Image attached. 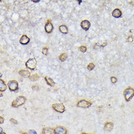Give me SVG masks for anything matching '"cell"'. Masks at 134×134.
<instances>
[{
	"label": "cell",
	"instance_id": "6da1fadb",
	"mask_svg": "<svg viewBox=\"0 0 134 134\" xmlns=\"http://www.w3.org/2000/svg\"><path fill=\"white\" fill-rule=\"evenodd\" d=\"M124 95L126 101H130L134 96V89L131 87L126 88L124 92Z\"/></svg>",
	"mask_w": 134,
	"mask_h": 134
},
{
	"label": "cell",
	"instance_id": "7a4b0ae2",
	"mask_svg": "<svg viewBox=\"0 0 134 134\" xmlns=\"http://www.w3.org/2000/svg\"><path fill=\"white\" fill-rule=\"evenodd\" d=\"M26 98L25 96H19L13 101L12 106L13 107H18L23 105L26 101Z\"/></svg>",
	"mask_w": 134,
	"mask_h": 134
},
{
	"label": "cell",
	"instance_id": "3957f363",
	"mask_svg": "<svg viewBox=\"0 0 134 134\" xmlns=\"http://www.w3.org/2000/svg\"><path fill=\"white\" fill-rule=\"evenodd\" d=\"M92 105L91 102L85 100L83 99L80 100L77 104V106L81 108H89Z\"/></svg>",
	"mask_w": 134,
	"mask_h": 134
},
{
	"label": "cell",
	"instance_id": "277c9868",
	"mask_svg": "<svg viewBox=\"0 0 134 134\" xmlns=\"http://www.w3.org/2000/svg\"><path fill=\"white\" fill-rule=\"evenodd\" d=\"M37 63L36 60L35 58H30L26 62V66L29 69L34 70L36 67Z\"/></svg>",
	"mask_w": 134,
	"mask_h": 134
},
{
	"label": "cell",
	"instance_id": "5b68a950",
	"mask_svg": "<svg viewBox=\"0 0 134 134\" xmlns=\"http://www.w3.org/2000/svg\"><path fill=\"white\" fill-rule=\"evenodd\" d=\"M52 107L55 111L60 113H63L65 110L64 105L62 103L55 104L52 105Z\"/></svg>",
	"mask_w": 134,
	"mask_h": 134
},
{
	"label": "cell",
	"instance_id": "8992f818",
	"mask_svg": "<svg viewBox=\"0 0 134 134\" xmlns=\"http://www.w3.org/2000/svg\"><path fill=\"white\" fill-rule=\"evenodd\" d=\"M8 85L10 90L12 91L16 90L18 88V83L15 80L10 81L8 83Z\"/></svg>",
	"mask_w": 134,
	"mask_h": 134
},
{
	"label": "cell",
	"instance_id": "52a82bcc",
	"mask_svg": "<svg viewBox=\"0 0 134 134\" xmlns=\"http://www.w3.org/2000/svg\"><path fill=\"white\" fill-rule=\"evenodd\" d=\"M55 134H67V129L63 126H59L57 127L54 130Z\"/></svg>",
	"mask_w": 134,
	"mask_h": 134
},
{
	"label": "cell",
	"instance_id": "ba28073f",
	"mask_svg": "<svg viewBox=\"0 0 134 134\" xmlns=\"http://www.w3.org/2000/svg\"><path fill=\"white\" fill-rule=\"evenodd\" d=\"M114 127V124L111 122H107L104 125V129L105 131L110 132L112 130Z\"/></svg>",
	"mask_w": 134,
	"mask_h": 134
},
{
	"label": "cell",
	"instance_id": "9c48e42d",
	"mask_svg": "<svg viewBox=\"0 0 134 134\" xmlns=\"http://www.w3.org/2000/svg\"><path fill=\"white\" fill-rule=\"evenodd\" d=\"M91 26V24L88 21H83L81 23V26L83 29L85 31H87Z\"/></svg>",
	"mask_w": 134,
	"mask_h": 134
},
{
	"label": "cell",
	"instance_id": "30bf717a",
	"mask_svg": "<svg viewBox=\"0 0 134 134\" xmlns=\"http://www.w3.org/2000/svg\"><path fill=\"white\" fill-rule=\"evenodd\" d=\"M45 29L46 32L48 33H50L52 31L53 26L51 22L48 21L45 25Z\"/></svg>",
	"mask_w": 134,
	"mask_h": 134
},
{
	"label": "cell",
	"instance_id": "8fae6325",
	"mask_svg": "<svg viewBox=\"0 0 134 134\" xmlns=\"http://www.w3.org/2000/svg\"><path fill=\"white\" fill-rule=\"evenodd\" d=\"M29 39L26 35H23L21 37L20 40V43L23 45L27 44L29 43Z\"/></svg>",
	"mask_w": 134,
	"mask_h": 134
},
{
	"label": "cell",
	"instance_id": "7c38bea8",
	"mask_svg": "<svg viewBox=\"0 0 134 134\" xmlns=\"http://www.w3.org/2000/svg\"><path fill=\"white\" fill-rule=\"evenodd\" d=\"M112 15L114 17L119 18L122 16V12L119 9H115L112 12Z\"/></svg>",
	"mask_w": 134,
	"mask_h": 134
},
{
	"label": "cell",
	"instance_id": "4fadbf2b",
	"mask_svg": "<svg viewBox=\"0 0 134 134\" xmlns=\"http://www.w3.org/2000/svg\"><path fill=\"white\" fill-rule=\"evenodd\" d=\"M19 73L24 78H27L30 77V73L28 70H22L19 72Z\"/></svg>",
	"mask_w": 134,
	"mask_h": 134
},
{
	"label": "cell",
	"instance_id": "5bb4252c",
	"mask_svg": "<svg viewBox=\"0 0 134 134\" xmlns=\"http://www.w3.org/2000/svg\"><path fill=\"white\" fill-rule=\"evenodd\" d=\"M45 79L46 82H47V84L49 85L50 86H51V87H54L55 86V83L51 78L48 77H46L45 78Z\"/></svg>",
	"mask_w": 134,
	"mask_h": 134
},
{
	"label": "cell",
	"instance_id": "9a60e30c",
	"mask_svg": "<svg viewBox=\"0 0 134 134\" xmlns=\"http://www.w3.org/2000/svg\"><path fill=\"white\" fill-rule=\"evenodd\" d=\"M54 131L52 128L47 127L44 128L42 132V134H51Z\"/></svg>",
	"mask_w": 134,
	"mask_h": 134
},
{
	"label": "cell",
	"instance_id": "2e32d148",
	"mask_svg": "<svg viewBox=\"0 0 134 134\" xmlns=\"http://www.w3.org/2000/svg\"><path fill=\"white\" fill-rule=\"evenodd\" d=\"M59 29L61 32L63 33H65V34L67 33L68 32L67 27L65 25H62L60 26Z\"/></svg>",
	"mask_w": 134,
	"mask_h": 134
},
{
	"label": "cell",
	"instance_id": "e0dca14e",
	"mask_svg": "<svg viewBox=\"0 0 134 134\" xmlns=\"http://www.w3.org/2000/svg\"><path fill=\"white\" fill-rule=\"evenodd\" d=\"M0 90L1 91L3 92L6 90L7 89V86L5 83L2 80L0 79Z\"/></svg>",
	"mask_w": 134,
	"mask_h": 134
},
{
	"label": "cell",
	"instance_id": "ac0fdd59",
	"mask_svg": "<svg viewBox=\"0 0 134 134\" xmlns=\"http://www.w3.org/2000/svg\"><path fill=\"white\" fill-rule=\"evenodd\" d=\"M39 78V76L37 74H35L30 76L29 79L31 81H36L38 80Z\"/></svg>",
	"mask_w": 134,
	"mask_h": 134
},
{
	"label": "cell",
	"instance_id": "d6986e66",
	"mask_svg": "<svg viewBox=\"0 0 134 134\" xmlns=\"http://www.w3.org/2000/svg\"><path fill=\"white\" fill-rule=\"evenodd\" d=\"M67 55L66 53H64L61 54L59 57V59L62 61H64L66 60L67 58Z\"/></svg>",
	"mask_w": 134,
	"mask_h": 134
},
{
	"label": "cell",
	"instance_id": "ffe728a7",
	"mask_svg": "<svg viewBox=\"0 0 134 134\" xmlns=\"http://www.w3.org/2000/svg\"><path fill=\"white\" fill-rule=\"evenodd\" d=\"M95 67V65L93 64V63H90V64L88 65L87 68L88 70L91 71V70L94 69Z\"/></svg>",
	"mask_w": 134,
	"mask_h": 134
},
{
	"label": "cell",
	"instance_id": "44dd1931",
	"mask_svg": "<svg viewBox=\"0 0 134 134\" xmlns=\"http://www.w3.org/2000/svg\"><path fill=\"white\" fill-rule=\"evenodd\" d=\"M79 50L82 52L84 53L86 51L87 48L84 46H81L79 48Z\"/></svg>",
	"mask_w": 134,
	"mask_h": 134
},
{
	"label": "cell",
	"instance_id": "7402d4cb",
	"mask_svg": "<svg viewBox=\"0 0 134 134\" xmlns=\"http://www.w3.org/2000/svg\"><path fill=\"white\" fill-rule=\"evenodd\" d=\"M42 53L45 55H47L48 53V49L46 48H43L42 51Z\"/></svg>",
	"mask_w": 134,
	"mask_h": 134
},
{
	"label": "cell",
	"instance_id": "603a6c76",
	"mask_svg": "<svg viewBox=\"0 0 134 134\" xmlns=\"http://www.w3.org/2000/svg\"><path fill=\"white\" fill-rule=\"evenodd\" d=\"M111 80L112 83L113 84L115 83L117 81V79L114 77H111Z\"/></svg>",
	"mask_w": 134,
	"mask_h": 134
},
{
	"label": "cell",
	"instance_id": "cb8c5ba5",
	"mask_svg": "<svg viewBox=\"0 0 134 134\" xmlns=\"http://www.w3.org/2000/svg\"><path fill=\"white\" fill-rule=\"evenodd\" d=\"M29 134H37L36 132L35 131V130H30L29 131Z\"/></svg>",
	"mask_w": 134,
	"mask_h": 134
},
{
	"label": "cell",
	"instance_id": "d4e9b609",
	"mask_svg": "<svg viewBox=\"0 0 134 134\" xmlns=\"http://www.w3.org/2000/svg\"><path fill=\"white\" fill-rule=\"evenodd\" d=\"M10 120H11V122L13 123L14 124H18L17 120H16L14 119H11Z\"/></svg>",
	"mask_w": 134,
	"mask_h": 134
},
{
	"label": "cell",
	"instance_id": "484cf974",
	"mask_svg": "<svg viewBox=\"0 0 134 134\" xmlns=\"http://www.w3.org/2000/svg\"><path fill=\"white\" fill-rule=\"evenodd\" d=\"M33 89L35 90H38L39 89V87H38V86H33Z\"/></svg>",
	"mask_w": 134,
	"mask_h": 134
},
{
	"label": "cell",
	"instance_id": "4316f807",
	"mask_svg": "<svg viewBox=\"0 0 134 134\" xmlns=\"http://www.w3.org/2000/svg\"><path fill=\"white\" fill-rule=\"evenodd\" d=\"M1 121H2V122L3 123L4 122V119L3 118H2L1 117H0V124L1 123Z\"/></svg>",
	"mask_w": 134,
	"mask_h": 134
},
{
	"label": "cell",
	"instance_id": "83f0119b",
	"mask_svg": "<svg viewBox=\"0 0 134 134\" xmlns=\"http://www.w3.org/2000/svg\"><path fill=\"white\" fill-rule=\"evenodd\" d=\"M33 1V2H35V3H37V2H39V1H40V0H36V1L33 0V1Z\"/></svg>",
	"mask_w": 134,
	"mask_h": 134
},
{
	"label": "cell",
	"instance_id": "f1b7e54d",
	"mask_svg": "<svg viewBox=\"0 0 134 134\" xmlns=\"http://www.w3.org/2000/svg\"><path fill=\"white\" fill-rule=\"evenodd\" d=\"M88 134V133H82V134Z\"/></svg>",
	"mask_w": 134,
	"mask_h": 134
},
{
	"label": "cell",
	"instance_id": "f546056e",
	"mask_svg": "<svg viewBox=\"0 0 134 134\" xmlns=\"http://www.w3.org/2000/svg\"><path fill=\"white\" fill-rule=\"evenodd\" d=\"M0 134H6L5 133H1Z\"/></svg>",
	"mask_w": 134,
	"mask_h": 134
},
{
	"label": "cell",
	"instance_id": "4dcf8cb0",
	"mask_svg": "<svg viewBox=\"0 0 134 134\" xmlns=\"http://www.w3.org/2000/svg\"><path fill=\"white\" fill-rule=\"evenodd\" d=\"M28 134V133H24V134Z\"/></svg>",
	"mask_w": 134,
	"mask_h": 134
}]
</instances>
